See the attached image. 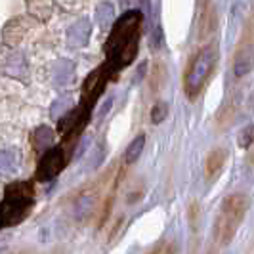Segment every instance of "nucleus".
Masks as SVG:
<instances>
[{"label": "nucleus", "instance_id": "f257e3e1", "mask_svg": "<svg viewBox=\"0 0 254 254\" xmlns=\"http://www.w3.org/2000/svg\"><path fill=\"white\" fill-rule=\"evenodd\" d=\"M141 23H143V15L140 10H128L117 19L115 27L111 29L105 46L107 62L103 64L111 76H115L136 60L140 50Z\"/></svg>", "mask_w": 254, "mask_h": 254}, {"label": "nucleus", "instance_id": "f03ea898", "mask_svg": "<svg viewBox=\"0 0 254 254\" xmlns=\"http://www.w3.org/2000/svg\"><path fill=\"white\" fill-rule=\"evenodd\" d=\"M249 197L245 193H231L224 199L214 220V243L218 247H228L235 239L237 231L241 229L243 222L249 212Z\"/></svg>", "mask_w": 254, "mask_h": 254}, {"label": "nucleus", "instance_id": "7ed1b4c3", "mask_svg": "<svg viewBox=\"0 0 254 254\" xmlns=\"http://www.w3.org/2000/svg\"><path fill=\"white\" fill-rule=\"evenodd\" d=\"M218 65V44L206 42L203 44L197 54L191 58L188 69L184 73V92L190 100L199 98V94L208 84L210 76L214 75Z\"/></svg>", "mask_w": 254, "mask_h": 254}, {"label": "nucleus", "instance_id": "20e7f679", "mask_svg": "<svg viewBox=\"0 0 254 254\" xmlns=\"http://www.w3.org/2000/svg\"><path fill=\"white\" fill-rule=\"evenodd\" d=\"M35 204V188L31 182H13L4 191L0 203V229L19 224Z\"/></svg>", "mask_w": 254, "mask_h": 254}, {"label": "nucleus", "instance_id": "39448f33", "mask_svg": "<svg viewBox=\"0 0 254 254\" xmlns=\"http://www.w3.org/2000/svg\"><path fill=\"white\" fill-rule=\"evenodd\" d=\"M254 69V25H249L239 40V48L233 60V75L237 78L249 75Z\"/></svg>", "mask_w": 254, "mask_h": 254}, {"label": "nucleus", "instance_id": "423d86ee", "mask_svg": "<svg viewBox=\"0 0 254 254\" xmlns=\"http://www.w3.org/2000/svg\"><path fill=\"white\" fill-rule=\"evenodd\" d=\"M90 119V107H84L82 103L73 109L69 115H65L64 119L60 121V134H62V138H64L67 143L76 140L78 138V134L82 132V128L86 127V123H88Z\"/></svg>", "mask_w": 254, "mask_h": 254}, {"label": "nucleus", "instance_id": "0eeeda50", "mask_svg": "<svg viewBox=\"0 0 254 254\" xmlns=\"http://www.w3.org/2000/svg\"><path fill=\"white\" fill-rule=\"evenodd\" d=\"M67 157H65L64 147H50L46 149L44 157L40 159L37 170V180L38 182H48L54 176H58L65 168Z\"/></svg>", "mask_w": 254, "mask_h": 254}, {"label": "nucleus", "instance_id": "6e6552de", "mask_svg": "<svg viewBox=\"0 0 254 254\" xmlns=\"http://www.w3.org/2000/svg\"><path fill=\"white\" fill-rule=\"evenodd\" d=\"M109 78H111V75L107 73V69H105L103 65L90 73L88 78H86L84 84H82V105H84V107H90V109H92V105L98 102V98L102 96V92Z\"/></svg>", "mask_w": 254, "mask_h": 254}, {"label": "nucleus", "instance_id": "1a4fd4ad", "mask_svg": "<svg viewBox=\"0 0 254 254\" xmlns=\"http://www.w3.org/2000/svg\"><path fill=\"white\" fill-rule=\"evenodd\" d=\"M226 163H228V149L226 147H214V149H210V153L204 159V166H203L206 182H214L224 172Z\"/></svg>", "mask_w": 254, "mask_h": 254}, {"label": "nucleus", "instance_id": "9d476101", "mask_svg": "<svg viewBox=\"0 0 254 254\" xmlns=\"http://www.w3.org/2000/svg\"><path fill=\"white\" fill-rule=\"evenodd\" d=\"M19 165H21V155L17 149L0 151V178L15 174L19 170Z\"/></svg>", "mask_w": 254, "mask_h": 254}, {"label": "nucleus", "instance_id": "9b49d317", "mask_svg": "<svg viewBox=\"0 0 254 254\" xmlns=\"http://www.w3.org/2000/svg\"><path fill=\"white\" fill-rule=\"evenodd\" d=\"M143 147H145V134H140V136H136L134 140L130 141V145L127 147L125 163H127V165H134V163L140 159Z\"/></svg>", "mask_w": 254, "mask_h": 254}, {"label": "nucleus", "instance_id": "f8f14e48", "mask_svg": "<svg viewBox=\"0 0 254 254\" xmlns=\"http://www.w3.org/2000/svg\"><path fill=\"white\" fill-rule=\"evenodd\" d=\"M52 138H54V134H52L50 128L40 127L37 132H35V136L31 138V141H33V147H35L37 151H46V149L50 147Z\"/></svg>", "mask_w": 254, "mask_h": 254}, {"label": "nucleus", "instance_id": "ddd939ff", "mask_svg": "<svg viewBox=\"0 0 254 254\" xmlns=\"http://www.w3.org/2000/svg\"><path fill=\"white\" fill-rule=\"evenodd\" d=\"M6 73L12 76H23L27 73V64L25 58L21 54H13L10 56V62H8V67H6Z\"/></svg>", "mask_w": 254, "mask_h": 254}, {"label": "nucleus", "instance_id": "4468645a", "mask_svg": "<svg viewBox=\"0 0 254 254\" xmlns=\"http://www.w3.org/2000/svg\"><path fill=\"white\" fill-rule=\"evenodd\" d=\"M166 115H168V105L165 102H159L153 105V111H151V121L155 125H159V123H163L166 119Z\"/></svg>", "mask_w": 254, "mask_h": 254}, {"label": "nucleus", "instance_id": "2eb2a0df", "mask_svg": "<svg viewBox=\"0 0 254 254\" xmlns=\"http://www.w3.org/2000/svg\"><path fill=\"white\" fill-rule=\"evenodd\" d=\"M239 143H241V147L245 149H249L251 145L254 143V125L251 127H247L245 130L241 132V138H239Z\"/></svg>", "mask_w": 254, "mask_h": 254}, {"label": "nucleus", "instance_id": "dca6fc26", "mask_svg": "<svg viewBox=\"0 0 254 254\" xmlns=\"http://www.w3.org/2000/svg\"><path fill=\"white\" fill-rule=\"evenodd\" d=\"M163 254H178V251H176V247H174V245H165Z\"/></svg>", "mask_w": 254, "mask_h": 254}, {"label": "nucleus", "instance_id": "f3484780", "mask_svg": "<svg viewBox=\"0 0 254 254\" xmlns=\"http://www.w3.org/2000/svg\"><path fill=\"white\" fill-rule=\"evenodd\" d=\"M249 149H251V163L254 165V143L251 145V147H249Z\"/></svg>", "mask_w": 254, "mask_h": 254}]
</instances>
